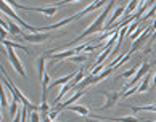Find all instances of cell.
Returning a JSON list of instances; mask_svg holds the SVG:
<instances>
[{"label": "cell", "instance_id": "cell-22", "mask_svg": "<svg viewBox=\"0 0 156 122\" xmlns=\"http://www.w3.org/2000/svg\"><path fill=\"white\" fill-rule=\"evenodd\" d=\"M31 122H42V116L39 114V111H34L31 114Z\"/></svg>", "mask_w": 156, "mask_h": 122}, {"label": "cell", "instance_id": "cell-5", "mask_svg": "<svg viewBox=\"0 0 156 122\" xmlns=\"http://www.w3.org/2000/svg\"><path fill=\"white\" fill-rule=\"evenodd\" d=\"M7 56H8V60H10V63L13 64V68L16 69V72H18L21 77H27L26 75V71H24V68H23V64H21V61H20V58L16 56V53L13 51V48H7Z\"/></svg>", "mask_w": 156, "mask_h": 122}, {"label": "cell", "instance_id": "cell-12", "mask_svg": "<svg viewBox=\"0 0 156 122\" xmlns=\"http://www.w3.org/2000/svg\"><path fill=\"white\" fill-rule=\"evenodd\" d=\"M2 45H5L7 48H16V50H23V51H26V53H29V48L24 47V45H21V44H16V42H10V40H2Z\"/></svg>", "mask_w": 156, "mask_h": 122}, {"label": "cell", "instance_id": "cell-16", "mask_svg": "<svg viewBox=\"0 0 156 122\" xmlns=\"http://www.w3.org/2000/svg\"><path fill=\"white\" fill-rule=\"evenodd\" d=\"M10 116H11V117H16V116H18V109H20V101L18 100H13V101H11L10 103Z\"/></svg>", "mask_w": 156, "mask_h": 122}, {"label": "cell", "instance_id": "cell-13", "mask_svg": "<svg viewBox=\"0 0 156 122\" xmlns=\"http://www.w3.org/2000/svg\"><path fill=\"white\" fill-rule=\"evenodd\" d=\"M150 79H151V74L148 72L145 77L142 79L140 85H138V93H143V92H147V90H148V87H150Z\"/></svg>", "mask_w": 156, "mask_h": 122}, {"label": "cell", "instance_id": "cell-23", "mask_svg": "<svg viewBox=\"0 0 156 122\" xmlns=\"http://www.w3.org/2000/svg\"><path fill=\"white\" fill-rule=\"evenodd\" d=\"M21 120H23V113H20V114L13 119V122H21Z\"/></svg>", "mask_w": 156, "mask_h": 122}, {"label": "cell", "instance_id": "cell-9", "mask_svg": "<svg viewBox=\"0 0 156 122\" xmlns=\"http://www.w3.org/2000/svg\"><path fill=\"white\" fill-rule=\"evenodd\" d=\"M106 2H105V0H97V2L95 3H89L87 5V7H85L84 10H80L79 11V18H82V16H85V15H87V13H90V11H95L97 8H100V7H103V5H105Z\"/></svg>", "mask_w": 156, "mask_h": 122}, {"label": "cell", "instance_id": "cell-15", "mask_svg": "<svg viewBox=\"0 0 156 122\" xmlns=\"http://www.w3.org/2000/svg\"><path fill=\"white\" fill-rule=\"evenodd\" d=\"M68 111L77 113V114H80V116H89V108L82 106V104H77V106H69Z\"/></svg>", "mask_w": 156, "mask_h": 122}, {"label": "cell", "instance_id": "cell-20", "mask_svg": "<svg viewBox=\"0 0 156 122\" xmlns=\"http://www.w3.org/2000/svg\"><path fill=\"white\" fill-rule=\"evenodd\" d=\"M40 113H42V116H50V108L47 101H42V104H40Z\"/></svg>", "mask_w": 156, "mask_h": 122}, {"label": "cell", "instance_id": "cell-25", "mask_svg": "<svg viewBox=\"0 0 156 122\" xmlns=\"http://www.w3.org/2000/svg\"><path fill=\"white\" fill-rule=\"evenodd\" d=\"M153 85H156V74H154V79H153Z\"/></svg>", "mask_w": 156, "mask_h": 122}, {"label": "cell", "instance_id": "cell-8", "mask_svg": "<svg viewBox=\"0 0 156 122\" xmlns=\"http://www.w3.org/2000/svg\"><path fill=\"white\" fill-rule=\"evenodd\" d=\"M24 40H29V42H34V44H39V42H44V40L50 39V34L47 32H39V34H24L23 36Z\"/></svg>", "mask_w": 156, "mask_h": 122}, {"label": "cell", "instance_id": "cell-1", "mask_svg": "<svg viewBox=\"0 0 156 122\" xmlns=\"http://www.w3.org/2000/svg\"><path fill=\"white\" fill-rule=\"evenodd\" d=\"M114 7V0H111V2H108L106 5V8L101 11L100 15H98V18L92 23V24L85 29V31L80 34V36H77L76 39H73V40H69V45H73V44H76V42H80V40H84L85 37H89L90 34H94V32H98V31H103L105 29V19L108 18V15H109V11H111V8Z\"/></svg>", "mask_w": 156, "mask_h": 122}, {"label": "cell", "instance_id": "cell-19", "mask_svg": "<svg viewBox=\"0 0 156 122\" xmlns=\"http://www.w3.org/2000/svg\"><path fill=\"white\" fill-rule=\"evenodd\" d=\"M69 61L71 63H84V61H87V56L85 55H76V56L69 58Z\"/></svg>", "mask_w": 156, "mask_h": 122}, {"label": "cell", "instance_id": "cell-4", "mask_svg": "<svg viewBox=\"0 0 156 122\" xmlns=\"http://www.w3.org/2000/svg\"><path fill=\"white\" fill-rule=\"evenodd\" d=\"M154 27H156V26H154V23H153V24H150V26L145 29V32H143V34H142V36L138 37L137 40H134V44H132V47H130V53H132V51H137V50L140 48L143 44L147 42V39L151 37V32L154 31Z\"/></svg>", "mask_w": 156, "mask_h": 122}, {"label": "cell", "instance_id": "cell-3", "mask_svg": "<svg viewBox=\"0 0 156 122\" xmlns=\"http://www.w3.org/2000/svg\"><path fill=\"white\" fill-rule=\"evenodd\" d=\"M8 3H10V7H13V8H21L24 11H37V13H44L47 16H53L60 5H65L66 2H60L56 5H51V7H26V5H18L16 2H8Z\"/></svg>", "mask_w": 156, "mask_h": 122}, {"label": "cell", "instance_id": "cell-2", "mask_svg": "<svg viewBox=\"0 0 156 122\" xmlns=\"http://www.w3.org/2000/svg\"><path fill=\"white\" fill-rule=\"evenodd\" d=\"M0 8H2V11H3L5 15H8L10 18H13V19L16 21V24H18V26L27 29V31H29L31 34H39V32H40V27H34V26H31V24H27V23L23 21L20 16L16 15L13 10H11V7H10V3H8V2H2V3H0Z\"/></svg>", "mask_w": 156, "mask_h": 122}, {"label": "cell", "instance_id": "cell-21", "mask_svg": "<svg viewBox=\"0 0 156 122\" xmlns=\"http://www.w3.org/2000/svg\"><path fill=\"white\" fill-rule=\"evenodd\" d=\"M154 11H156V2L153 3V7H151V10L148 11V15H145V16H142V21H147L148 18H151V16L154 15Z\"/></svg>", "mask_w": 156, "mask_h": 122}, {"label": "cell", "instance_id": "cell-18", "mask_svg": "<svg viewBox=\"0 0 156 122\" xmlns=\"http://www.w3.org/2000/svg\"><path fill=\"white\" fill-rule=\"evenodd\" d=\"M0 101H2V108H7V106H10L8 98H7V93H5V90H3V85H2V95H0Z\"/></svg>", "mask_w": 156, "mask_h": 122}, {"label": "cell", "instance_id": "cell-6", "mask_svg": "<svg viewBox=\"0 0 156 122\" xmlns=\"http://www.w3.org/2000/svg\"><path fill=\"white\" fill-rule=\"evenodd\" d=\"M98 93L105 95V106H101V111H106L108 108H111L113 104H116V101L119 100L121 93L119 92H98Z\"/></svg>", "mask_w": 156, "mask_h": 122}, {"label": "cell", "instance_id": "cell-24", "mask_svg": "<svg viewBox=\"0 0 156 122\" xmlns=\"http://www.w3.org/2000/svg\"><path fill=\"white\" fill-rule=\"evenodd\" d=\"M87 122H105V120H98V119H87Z\"/></svg>", "mask_w": 156, "mask_h": 122}, {"label": "cell", "instance_id": "cell-14", "mask_svg": "<svg viewBox=\"0 0 156 122\" xmlns=\"http://www.w3.org/2000/svg\"><path fill=\"white\" fill-rule=\"evenodd\" d=\"M45 60H47L45 55L37 58V68H39V77L40 79H44V75H45Z\"/></svg>", "mask_w": 156, "mask_h": 122}, {"label": "cell", "instance_id": "cell-17", "mask_svg": "<svg viewBox=\"0 0 156 122\" xmlns=\"http://www.w3.org/2000/svg\"><path fill=\"white\" fill-rule=\"evenodd\" d=\"M137 71H138V68H137V66H132L130 69H127L126 72L121 74L119 77H121V79H129V77H132V75H135V74H137ZM119 77H118V79H119Z\"/></svg>", "mask_w": 156, "mask_h": 122}, {"label": "cell", "instance_id": "cell-11", "mask_svg": "<svg viewBox=\"0 0 156 122\" xmlns=\"http://www.w3.org/2000/svg\"><path fill=\"white\" fill-rule=\"evenodd\" d=\"M140 7V2H138V0H132V2H129V5H127L126 7V11H124V16H122V19L121 21H126V19H129L130 18V11H134L135 8H138Z\"/></svg>", "mask_w": 156, "mask_h": 122}, {"label": "cell", "instance_id": "cell-7", "mask_svg": "<svg viewBox=\"0 0 156 122\" xmlns=\"http://www.w3.org/2000/svg\"><path fill=\"white\" fill-rule=\"evenodd\" d=\"M84 93H85V90H77L76 93H74V95H71V96L68 98V100L61 101V103L58 104V106L55 108V111H56V113H60V111H63V109H68L69 106H73V103H74V101H77V100H79V98L82 96Z\"/></svg>", "mask_w": 156, "mask_h": 122}, {"label": "cell", "instance_id": "cell-10", "mask_svg": "<svg viewBox=\"0 0 156 122\" xmlns=\"http://www.w3.org/2000/svg\"><path fill=\"white\" fill-rule=\"evenodd\" d=\"M98 120H113V122H140V119L135 117V116H126V117H103V116H94Z\"/></svg>", "mask_w": 156, "mask_h": 122}]
</instances>
